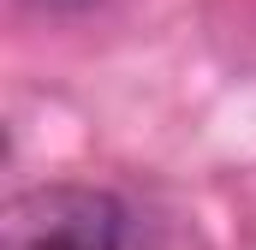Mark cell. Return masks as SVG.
<instances>
[{
	"label": "cell",
	"instance_id": "6da1fadb",
	"mask_svg": "<svg viewBox=\"0 0 256 250\" xmlns=\"http://www.w3.org/2000/svg\"><path fill=\"white\" fill-rule=\"evenodd\" d=\"M126 202L102 185H36L0 214V250H120Z\"/></svg>",
	"mask_w": 256,
	"mask_h": 250
},
{
	"label": "cell",
	"instance_id": "7a4b0ae2",
	"mask_svg": "<svg viewBox=\"0 0 256 250\" xmlns=\"http://www.w3.org/2000/svg\"><path fill=\"white\" fill-rule=\"evenodd\" d=\"M36 6H54V12H66V6H90V0H36Z\"/></svg>",
	"mask_w": 256,
	"mask_h": 250
}]
</instances>
